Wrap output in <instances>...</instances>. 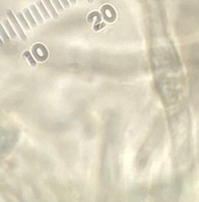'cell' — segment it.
<instances>
[{
    "instance_id": "6da1fadb",
    "label": "cell",
    "mask_w": 199,
    "mask_h": 202,
    "mask_svg": "<svg viewBox=\"0 0 199 202\" xmlns=\"http://www.w3.org/2000/svg\"><path fill=\"white\" fill-rule=\"evenodd\" d=\"M6 13H7V17L9 18V19L10 20V22H11V23L13 24V27L15 28V29H16L17 33H18V35H19L20 38L23 40V41H26L27 40V36L25 34V33L23 32V30H22V28H21V26H20L19 25V22L17 21L16 18H15V16L13 15V12L11 11L10 10H7V11H6Z\"/></svg>"
},
{
    "instance_id": "7a4b0ae2",
    "label": "cell",
    "mask_w": 199,
    "mask_h": 202,
    "mask_svg": "<svg viewBox=\"0 0 199 202\" xmlns=\"http://www.w3.org/2000/svg\"><path fill=\"white\" fill-rule=\"evenodd\" d=\"M33 53L34 57L37 59L38 61L43 62L46 60L48 58V51L46 48L42 44H36L33 48Z\"/></svg>"
},
{
    "instance_id": "3957f363",
    "label": "cell",
    "mask_w": 199,
    "mask_h": 202,
    "mask_svg": "<svg viewBox=\"0 0 199 202\" xmlns=\"http://www.w3.org/2000/svg\"><path fill=\"white\" fill-rule=\"evenodd\" d=\"M101 10H102L103 16H104V19H105L106 21H108V22L115 21L116 14H115V10H114V9L112 8L111 6H108V5L104 6Z\"/></svg>"
},
{
    "instance_id": "277c9868",
    "label": "cell",
    "mask_w": 199,
    "mask_h": 202,
    "mask_svg": "<svg viewBox=\"0 0 199 202\" xmlns=\"http://www.w3.org/2000/svg\"><path fill=\"white\" fill-rule=\"evenodd\" d=\"M3 25L5 26L6 30L8 32L9 35L10 36V37H11L12 39H16L17 35H16V33H15L14 30L13 29L12 26L10 25V22H9L7 19H4L3 21Z\"/></svg>"
},
{
    "instance_id": "5b68a950",
    "label": "cell",
    "mask_w": 199,
    "mask_h": 202,
    "mask_svg": "<svg viewBox=\"0 0 199 202\" xmlns=\"http://www.w3.org/2000/svg\"><path fill=\"white\" fill-rule=\"evenodd\" d=\"M43 1H44V3H45V5H46L48 10H49V12L51 13V16H52L55 19H58V18H59V15H58L56 10H55V8H54V7L52 6V4L51 3V1H50V0H43Z\"/></svg>"
},
{
    "instance_id": "8992f818",
    "label": "cell",
    "mask_w": 199,
    "mask_h": 202,
    "mask_svg": "<svg viewBox=\"0 0 199 202\" xmlns=\"http://www.w3.org/2000/svg\"><path fill=\"white\" fill-rule=\"evenodd\" d=\"M23 13L24 14H25V18H27V20H28V22H29L30 25H31L32 27H36V22H35L34 18H33V16H32L31 13H30L29 10L27 8L24 9L23 10Z\"/></svg>"
},
{
    "instance_id": "52a82bcc",
    "label": "cell",
    "mask_w": 199,
    "mask_h": 202,
    "mask_svg": "<svg viewBox=\"0 0 199 202\" xmlns=\"http://www.w3.org/2000/svg\"><path fill=\"white\" fill-rule=\"evenodd\" d=\"M30 10H32V13H33V15H34L35 18H36V22H37L38 23H39V24L43 23V22H44L43 18H42V17L40 16L39 13L38 12V10L36 9V6H35V5H31V6H30Z\"/></svg>"
},
{
    "instance_id": "ba28073f",
    "label": "cell",
    "mask_w": 199,
    "mask_h": 202,
    "mask_svg": "<svg viewBox=\"0 0 199 202\" xmlns=\"http://www.w3.org/2000/svg\"><path fill=\"white\" fill-rule=\"evenodd\" d=\"M36 6L38 7V8H39V10H40V12H41V13L43 14L44 18H45V19H49L51 17H50L49 13H48V11H47L46 8L45 7V5L43 4V3L41 2V1H37V3H36Z\"/></svg>"
},
{
    "instance_id": "9c48e42d",
    "label": "cell",
    "mask_w": 199,
    "mask_h": 202,
    "mask_svg": "<svg viewBox=\"0 0 199 202\" xmlns=\"http://www.w3.org/2000/svg\"><path fill=\"white\" fill-rule=\"evenodd\" d=\"M16 15H17V18H18V19L19 20V22H21V24L22 25V26H23L26 30H29L30 27H29V25H28V23H27L25 18H24L23 14H22V13H20V12H17Z\"/></svg>"
},
{
    "instance_id": "30bf717a",
    "label": "cell",
    "mask_w": 199,
    "mask_h": 202,
    "mask_svg": "<svg viewBox=\"0 0 199 202\" xmlns=\"http://www.w3.org/2000/svg\"><path fill=\"white\" fill-rule=\"evenodd\" d=\"M23 57L25 58V59H27L29 60V64L31 65L32 66H35L36 65V62H35V60L33 59V58L32 57L31 54H30L29 51H25V53L23 54Z\"/></svg>"
},
{
    "instance_id": "8fae6325",
    "label": "cell",
    "mask_w": 199,
    "mask_h": 202,
    "mask_svg": "<svg viewBox=\"0 0 199 202\" xmlns=\"http://www.w3.org/2000/svg\"><path fill=\"white\" fill-rule=\"evenodd\" d=\"M51 1H52L53 4H54V5H55V8L57 9L58 11L60 12V13L63 11V6H62L61 3H59V0H51Z\"/></svg>"
},
{
    "instance_id": "7c38bea8",
    "label": "cell",
    "mask_w": 199,
    "mask_h": 202,
    "mask_svg": "<svg viewBox=\"0 0 199 202\" xmlns=\"http://www.w3.org/2000/svg\"><path fill=\"white\" fill-rule=\"evenodd\" d=\"M1 38H2L3 40H4L5 42L10 41V39H9V37H8V35H7V33L5 32V30H4V28L3 25H2V27H1Z\"/></svg>"
},
{
    "instance_id": "4fadbf2b",
    "label": "cell",
    "mask_w": 199,
    "mask_h": 202,
    "mask_svg": "<svg viewBox=\"0 0 199 202\" xmlns=\"http://www.w3.org/2000/svg\"><path fill=\"white\" fill-rule=\"evenodd\" d=\"M62 3V4L63 5V7H65V8H69L70 7V3L69 2H68L67 0H60Z\"/></svg>"
},
{
    "instance_id": "5bb4252c",
    "label": "cell",
    "mask_w": 199,
    "mask_h": 202,
    "mask_svg": "<svg viewBox=\"0 0 199 202\" xmlns=\"http://www.w3.org/2000/svg\"><path fill=\"white\" fill-rule=\"evenodd\" d=\"M70 2H71V3L72 4H76V0H70Z\"/></svg>"
},
{
    "instance_id": "9a60e30c",
    "label": "cell",
    "mask_w": 199,
    "mask_h": 202,
    "mask_svg": "<svg viewBox=\"0 0 199 202\" xmlns=\"http://www.w3.org/2000/svg\"><path fill=\"white\" fill-rule=\"evenodd\" d=\"M88 2H89V3H92V2H93V0H87Z\"/></svg>"
},
{
    "instance_id": "2e32d148",
    "label": "cell",
    "mask_w": 199,
    "mask_h": 202,
    "mask_svg": "<svg viewBox=\"0 0 199 202\" xmlns=\"http://www.w3.org/2000/svg\"><path fill=\"white\" fill-rule=\"evenodd\" d=\"M79 1H82V0H79Z\"/></svg>"
}]
</instances>
